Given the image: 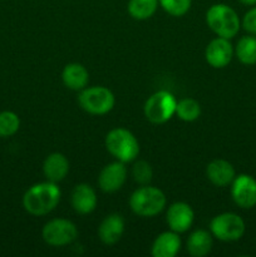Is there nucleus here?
Here are the masks:
<instances>
[{
  "instance_id": "nucleus-20",
  "label": "nucleus",
  "mask_w": 256,
  "mask_h": 257,
  "mask_svg": "<svg viewBox=\"0 0 256 257\" xmlns=\"http://www.w3.org/2000/svg\"><path fill=\"white\" fill-rule=\"evenodd\" d=\"M235 55L242 64H256V35H245L240 38L235 47Z\"/></svg>"
},
{
  "instance_id": "nucleus-10",
  "label": "nucleus",
  "mask_w": 256,
  "mask_h": 257,
  "mask_svg": "<svg viewBox=\"0 0 256 257\" xmlns=\"http://www.w3.org/2000/svg\"><path fill=\"white\" fill-rule=\"evenodd\" d=\"M235 49L231 44L230 39L217 37L211 40L205 50L206 62L216 69L227 67L232 60Z\"/></svg>"
},
{
  "instance_id": "nucleus-8",
  "label": "nucleus",
  "mask_w": 256,
  "mask_h": 257,
  "mask_svg": "<svg viewBox=\"0 0 256 257\" xmlns=\"http://www.w3.org/2000/svg\"><path fill=\"white\" fill-rule=\"evenodd\" d=\"M42 236L48 245L62 247L77 240L78 230L77 226L67 218H54L45 223Z\"/></svg>"
},
{
  "instance_id": "nucleus-3",
  "label": "nucleus",
  "mask_w": 256,
  "mask_h": 257,
  "mask_svg": "<svg viewBox=\"0 0 256 257\" xmlns=\"http://www.w3.org/2000/svg\"><path fill=\"white\" fill-rule=\"evenodd\" d=\"M167 203L165 193L157 187L143 186L131 195L130 207L141 217H153L163 211Z\"/></svg>"
},
{
  "instance_id": "nucleus-25",
  "label": "nucleus",
  "mask_w": 256,
  "mask_h": 257,
  "mask_svg": "<svg viewBox=\"0 0 256 257\" xmlns=\"http://www.w3.org/2000/svg\"><path fill=\"white\" fill-rule=\"evenodd\" d=\"M132 175L136 182L141 183V185H147L152 180L153 171L150 163L146 162V161H138L133 166Z\"/></svg>"
},
{
  "instance_id": "nucleus-27",
  "label": "nucleus",
  "mask_w": 256,
  "mask_h": 257,
  "mask_svg": "<svg viewBox=\"0 0 256 257\" xmlns=\"http://www.w3.org/2000/svg\"><path fill=\"white\" fill-rule=\"evenodd\" d=\"M238 2L243 5H247V7H253V5H256V0H238Z\"/></svg>"
},
{
  "instance_id": "nucleus-11",
  "label": "nucleus",
  "mask_w": 256,
  "mask_h": 257,
  "mask_svg": "<svg viewBox=\"0 0 256 257\" xmlns=\"http://www.w3.org/2000/svg\"><path fill=\"white\" fill-rule=\"evenodd\" d=\"M127 178V168L120 161L109 163L100 171L98 176V186L103 192H117L124 185Z\"/></svg>"
},
{
  "instance_id": "nucleus-5",
  "label": "nucleus",
  "mask_w": 256,
  "mask_h": 257,
  "mask_svg": "<svg viewBox=\"0 0 256 257\" xmlns=\"http://www.w3.org/2000/svg\"><path fill=\"white\" fill-rule=\"evenodd\" d=\"M78 103L89 114L103 115L113 109L115 103L114 94L108 88L102 85L85 87L78 95Z\"/></svg>"
},
{
  "instance_id": "nucleus-21",
  "label": "nucleus",
  "mask_w": 256,
  "mask_h": 257,
  "mask_svg": "<svg viewBox=\"0 0 256 257\" xmlns=\"http://www.w3.org/2000/svg\"><path fill=\"white\" fill-rule=\"evenodd\" d=\"M158 0H130L128 13L136 20H147L158 8Z\"/></svg>"
},
{
  "instance_id": "nucleus-23",
  "label": "nucleus",
  "mask_w": 256,
  "mask_h": 257,
  "mask_svg": "<svg viewBox=\"0 0 256 257\" xmlns=\"http://www.w3.org/2000/svg\"><path fill=\"white\" fill-rule=\"evenodd\" d=\"M20 127V119L14 112L4 110L0 113V137L15 135Z\"/></svg>"
},
{
  "instance_id": "nucleus-19",
  "label": "nucleus",
  "mask_w": 256,
  "mask_h": 257,
  "mask_svg": "<svg viewBox=\"0 0 256 257\" xmlns=\"http://www.w3.org/2000/svg\"><path fill=\"white\" fill-rule=\"evenodd\" d=\"M212 233L206 230H196L188 237L186 247L192 257H205L212 248Z\"/></svg>"
},
{
  "instance_id": "nucleus-16",
  "label": "nucleus",
  "mask_w": 256,
  "mask_h": 257,
  "mask_svg": "<svg viewBox=\"0 0 256 257\" xmlns=\"http://www.w3.org/2000/svg\"><path fill=\"white\" fill-rule=\"evenodd\" d=\"M43 172L50 182L58 183L67 177L69 172V161L62 153H52L43 163Z\"/></svg>"
},
{
  "instance_id": "nucleus-18",
  "label": "nucleus",
  "mask_w": 256,
  "mask_h": 257,
  "mask_svg": "<svg viewBox=\"0 0 256 257\" xmlns=\"http://www.w3.org/2000/svg\"><path fill=\"white\" fill-rule=\"evenodd\" d=\"M62 80L67 88L72 90L84 89L89 82V73L84 65L79 63H70L62 72Z\"/></svg>"
},
{
  "instance_id": "nucleus-13",
  "label": "nucleus",
  "mask_w": 256,
  "mask_h": 257,
  "mask_svg": "<svg viewBox=\"0 0 256 257\" xmlns=\"http://www.w3.org/2000/svg\"><path fill=\"white\" fill-rule=\"evenodd\" d=\"M70 203L75 212L80 215H88L97 207L98 198L95 191L87 183H79L75 186L70 195Z\"/></svg>"
},
{
  "instance_id": "nucleus-14",
  "label": "nucleus",
  "mask_w": 256,
  "mask_h": 257,
  "mask_svg": "<svg viewBox=\"0 0 256 257\" xmlns=\"http://www.w3.org/2000/svg\"><path fill=\"white\" fill-rule=\"evenodd\" d=\"M124 232V220L118 213L108 215L98 227V237L104 245H114Z\"/></svg>"
},
{
  "instance_id": "nucleus-22",
  "label": "nucleus",
  "mask_w": 256,
  "mask_h": 257,
  "mask_svg": "<svg viewBox=\"0 0 256 257\" xmlns=\"http://www.w3.org/2000/svg\"><path fill=\"white\" fill-rule=\"evenodd\" d=\"M177 117L183 122H193L201 115V105L193 98H183L176 105Z\"/></svg>"
},
{
  "instance_id": "nucleus-6",
  "label": "nucleus",
  "mask_w": 256,
  "mask_h": 257,
  "mask_svg": "<svg viewBox=\"0 0 256 257\" xmlns=\"http://www.w3.org/2000/svg\"><path fill=\"white\" fill-rule=\"evenodd\" d=\"M246 230L245 221L233 212H223L215 216L210 222V232L213 237L223 242L238 241Z\"/></svg>"
},
{
  "instance_id": "nucleus-2",
  "label": "nucleus",
  "mask_w": 256,
  "mask_h": 257,
  "mask_svg": "<svg viewBox=\"0 0 256 257\" xmlns=\"http://www.w3.org/2000/svg\"><path fill=\"white\" fill-rule=\"evenodd\" d=\"M206 23L217 37L232 39L241 28L237 13L226 4H215L206 12Z\"/></svg>"
},
{
  "instance_id": "nucleus-17",
  "label": "nucleus",
  "mask_w": 256,
  "mask_h": 257,
  "mask_svg": "<svg viewBox=\"0 0 256 257\" xmlns=\"http://www.w3.org/2000/svg\"><path fill=\"white\" fill-rule=\"evenodd\" d=\"M181 248V238L175 231H166L158 235L153 241V257H175Z\"/></svg>"
},
{
  "instance_id": "nucleus-1",
  "label": "nucleus",
  "mask_w": 256,
  "mask_h": 257,
  "mask_svg": "<svg viewBox=\"0 0 256 257\" xmlns=\"http://www.w3.org/2000/svg\"><path fill=\"white\" fill-rule=\"evenodd\" d=\"M60 188L57 183L40 182L32 186L23 197L25 211L33 216H45L52 212L60 201Z\"/></svg>"
},
{
  "instance_id": "nucleus-12",
  "label": "nucleus",
  "mask_w": 256,
  "mask_h": 257,
  "mask_svg": "<svg viewBox=\"0 0 256 257\" xmlns=\"http://www.w3.org/2000/svg\"><path fill=\"white\" fill-rule=\"evenodd\" d=\"M195 220L192 207L186 202H175L168 207L166 221L172 231L183 233L188 231Z\"/></svg>"
},
{
  "instance_id": "nucleus-7",
  "label": "nucleus",
  "mask_w": 256,
  "mask_h": 257,
  "mask_svg": "<svg viewBox=\"0 0 256 257\" xmlns=\"http://www.w3.org/2000/svg\"><path fill=\"white\" fill-rule=\"evenodd\" d=\"M176 100L175 95L167 90H158L153 93L145 104V115L151 123L162 124L170 120L176 113Z\"/></svg>"
},
{
  "instance_id": "nucleus-26",
  "label": "nucleus",
  "mask_w": 256,
  "mask_h": 257,
  "mask_svg": "<svg viewBox=\"0 0 256 257\" xmlns=\"http://www.w3.org/2000/svg\"><path fill=\"white\" fill-rule=\"evenodd\" d=\"M241 25L248 34L256 35V5H253L248 12H246Z\"/></svg>"
},
{
  "instance_id": "nucleus-4",
  "label": "nucleus",
  "mask_w": 256,
  "mask_h": 257,
  "mask_svg": "<svg viewBox=\"0 0 256 257\" xmlns=\"http://www.w3.org/2000/svg\"><path fill=\"white\" fill-rule=\"evenodd\" d=\"M105 148L108 152L123 163L135 161L140 155L137 138L125 128H114L105 136Z\"/></svg>"
},
{
  "instance_id": "nucleus-15",
  "label": "nucleus",
  "mask_w": 256,
  "mask_h": 257,
  "mask_svg": "<svg viewBox=\"0 0 256 257\" xmlns=\"http://www.w3.org/2000/svg\"><path fill=\"white\" fill-rule=\"evenodd\" d=\"M206 176L212 185L225 187L232 183L236 177L233 166L226 160H213L206 167Z\"/></svg>"
},
{
  "instance_id": "nucleus-24",
  "label": "nucleus",
  "mask_w": 256,
  "mask_h": 257,
  "mask_svg": "<svg viewBox=\"0 0 256 257\" xmlns=\"http://www.w3.org/2000/svg\"><path fill=\"white\" fill-rule=\"evenodd\" d=\"M158 3L172 17H183L190 10L192 0H158Z\"/></svg>"
},
{
  "instance_id": "nucleus-9",
  "label": "nucleus",
  "mask_w": 256,
  "mask_h": 257,
  "mask_svg": "<svg viewBox=\"0 0 256 257\" xmlns=\"http://www.w3.org/2000/svg\"><path fill=\"white\" fill-rule=\"evenodd\" d=\"M231 197L241 208L250 210L256 206V180L250 175H238L231 183Z\"/></svg>"
}]
</instances>
